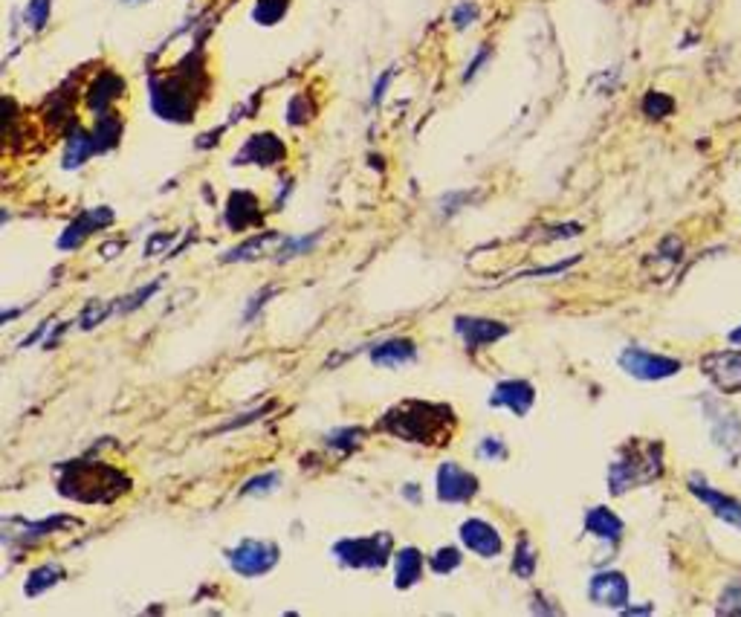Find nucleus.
<instances>
[{
    "label": "nucleus",
    "instance_id": "15",
    "mask_svg": "<svg viewBox=\"0 0 741 617\" xmlns=\"http://www.w3.org/2000/svg\"><path fill=\"white\" fill-rule=\"evenodd\" d=\"M420 571H423V553L417 548H403L394 560V579H397V588H409L420 579Z\"/></svg>",
    "mask_w": 741,
    "mask_h": 617
},
{
    "label": "nucleus",
    "instance_id": "24",
    "mask_svg": "<svg viewBox=\"0 0 741 617\" xmlns=\"http://www.w3.org/2000/svg\"><path fill=\"white\" fill-rule=\"evenodd\" d=\"M49 18V0H32V4L27 6V21L32 23L35 30H41L44 23Z\"/></svg>",
    "mask_w": 741,
    "mask_h": 617
},
{
    "label": "nucleus",
    "instance_id": "27",
    "mask_svg": "<svg viewBox=\"0 0 741 617\" xmlns=\"http://www.w3.org/2000/svg\"><path fill=\"white\" fill-rule=\"evenodd\" d=\"M278 481H281V478H278L276 473H269V476H261V478H252L250 484L243 487V493H269V490H273V487H269V484H278Z\"/></svg>",
    "mask_w": 741,
    "mask_h": 617
},
{
    "label": "nucleus",
    "instance_id": "21",
    "mask_svg": "<svg viewBox=\"0 0 741 617\" xmlns=\"http://www.w3.org/2000/svg\"><path fill=\"white\" fill-rule=\"evenodd\" d=\"M643 110H646V116H652V119H663V116H669L672 110H675V102H672V96L652 90L643 99Z\"/></svg>",
    "mask_w": 741,
    "mask_h": 617
},
{
    "label": "nucleus",
    "instance_id": "10",
    "mask_svg": "<svg viewBox=\"0 0 741 617\" xmlns=\"http://www.w3.org/2000/svg\"><path fill=\"white\" fill-rule=\"evenodd\" d=\"M461 539H464V545L469 551H475L481 553V557H496V553H501V536L496 534V527L487 525V522H481V519H469L461 525Z\"/></svg>",
    "mask_w": 741,
    "mask_h": 617
},
{
    "label": "nucleus",
    "instance_id": "2",
    "mask_svg": "<svg viewBox=\"0 0 741 617\" xmlns=\"http://www.w3.org/2000/svg\"><path fill=\"white\" fill-rule=\"evenodd\" d=\"M663 470L660 464V447L658 443H643V447H632L626 452L623 461L611 467V493L632 490L643 481L658 478Z\"/></svg>",
    "mask_w": 741,
    "mask_h": 617
},
{
    "label": "nucleus",
    "instance_id": "18",
    "mask_svg": "<svg viewBox=\"0 0 741 617\" xmlns=\"http://www.w3.org/2000/svg\"><path fill=\"white\" fill-rule=\"evenodd\" d=\"M110 220H114V215H110L107 209H93V212L84 215L76 227H70V229H67L70 236H67V238H61V246H76V244H79V238H84V236H88V232H93L96 227H105V224H110Z\"/></svg>",
    "mask_w": 741,
    "mask_h": 617
},
{
    "label": "nucleus",
    "instance_id": "8",
    "mask_svg": "<svg viewBox=\"0 0 741 617\" xmlns=\"http://www.w3.org/2000/svg\"><path fill=\"white\" fill-rule=\"evenodd\" d=\"M455 330L461 333V339L466 342L469 351H478L484 345L498 342L501 337H507L510 328L501 322H492V319H475V316H461L455 319Z\"/></svg>",
    "mask_w": 741,
    "mask_h": 617
},
{
    "label": "nucleus",
    "instance_id": "28",
    "mask_svg": "<svg viewBox=\"0 0 741 617\" xmlns=\"http://www.w3.org/2000/svg\"><path fill=\"white\" fill-rule=\"evenodd\" d=\"M487 56H490V49L484 47V49H481V53L475 56V61H473V64H469V70H466V76H464L466 81H469V79H473V76H475V73L481 70V64H484V61H487Z\"/></svg>",
    "mask_w": 741,
    "mask_h": 617
},
{
    "label": "nucleus",
    "instance_id": "4",
    "mask_svg": "<svg viewBox=\"0 0 741 617\" xmlns=\"http://www.w3.org/2000/svg\"><path fill=\"white\" fill-rule=\"evenodd\" d=\"M388 551H391L388 534L351 539V542H339L336 545V553L342 557V562L356 565V569H379V565L388 560Z\"/></svg>",
    "mask_w": 741,
    "mask_h": 617
},
{
    "label": "nucleus",
    "instance_id": "20",
    "mask_svg": "<svg viewBox=\"0 0 741 617\" xmlns=\"http://www.w3.org/2000/svg\"><path fill=\"white\" fill-rule=\"evenodd\" d=\"M533 569H536V553H533V548H530V542H527V536H522L518 539V545H515V560H513V571L518 574V577H533Z\"/></svg>",
    "mask_w": 741,
    "mask_h": 617
},
{
    "label": "nucleus",
    "instance_id": "14",
    "mask_svg": "<svg viewBox=\"0 0 741 617\" xmlns=\"http://www.w3.org/2000/svg\"><path fill=\"white\" fill-rule=\"evenodd\" d=\"M281 142L276 137H252L250 142L243 145V151L238 157V163H246V159H252L258 166H273L281 159Z\"/></svg>",
    "mask_w": 741,
    "mask_h": 617
},
{
    "label": "nucleus",
    "instance_id": "25",
    "mask_svg": "<svg viewBox=\"0 0 741 617\" xmlns=\"http://www.w3.org/2000/svg\"><path fill=\"white\" fill-rule=\"evenodd\" d=\"M475 18H478V6H475V4H469V0H464V4H461L458 9H455V15H452L455 27H458V30L473 27Z\"/></svg>",
    "mask_w": 741,
    "mask_h": 617
},
{
    "label": "nucleus",
    "instance_id": "7",
    "mask_svg": "<svg viewBox=\"0 0 741 617\" xmlns=\"http://www.w3.org/2000/svg\"><path fill=\"white\" fill-rule=\"evenodd\" d=\"M478 493V481L473 473L461 470L458 464H440L438 470V499L440 501H469Z\"/></svg>",
    "mask_w": 741,
    "mask_h": 617
},
{
    "label": "nucleus",
    "instance_id": "3",
    "mask_svg": "<svg viewBox=\"0 0 741 617\" xmlns=\"http://www.w3.org/2000/svg\"><path fill=\"white\" fill-rule=\"evenodd\" d=\"M278 562V548L273 542L246 539L238 548L229 551V565L243 577H261Z\"/></svg>",
    "mask_w": 741,
    "mask_h": 617
},
{
    "label": "nucleus",
    "instance_id": "1",
    "mask_svg": "<svg viewBox=\"0 0 741 617\" xmlns=\"http://www.w3.org/2000/svg\"><path fill=\"white\" fill-rule=\"evenodd\" d=\"M447 415V409L440 406H429V403H405L400 409L388 412L386 426L400 435L405 441H423V443H447V432L440 429L443 421H452V417H440Z\"/></svg>",
    "mask_w": 741,
    "mask_h": 617
},
{
    "label": "nucleus",
    "instance_id": "16",
    "mask_svg": "<svg viewBox=\"0 0 741 617\" xmlns=\"http://www.w3.org/2000/svg\"><path fill=\"white\" fill-rule=\"evenodd\" d=\"M585 527H588V534H594L600 539H609V542H617L623 534V522H620V516H614L609 508H594L588 513V519H585Z\"/></svg>",
    "mask_w": 741,
    "mask_h": 617
},
{
    "label": "nucleus",
    "instance_id": "5",
    "mask_svg": "<svg viewBox=\"0 0 741 617\" xmlns=\"http://www.w3.org/2000/svg\"><path fill=\"white\" fill-rule=\"evenodd\" d=\"M620 365L623 372H628L637 380H663L681 372V363L672 360V356H660L643 348H626L620 354Z\"/></svg>",
    "mask_w": 741,
    "mask_h": 617
},
{
    "label": "nucleus",
    "instance_id": "12",
    "mask_svg": "<svg viewBox=\"0 0 741 617\" xmlns=\"http://www.w3.org/2000/svg\"><path fill=\"white\" fill-rule=\"evenodd\" d=\"M536 400V391L530 382L524 380H510V382H501V386L492 391V406H507L513 415H527V409L533 406Z\"/></svg>",
    "mask_w": 741,
    "mask_h": 617
},
{
    "label": "nucleus",
    "instance_id": "23",
    "mask_svg": "<svg viewBox=\"0 0 741 617\" xmlns=\"http://www.w3.org/2000/svg\"><path fill=\"white\" fill-rule=\"evenodd\" d=\"M719 614H741V583H730L719 600Z\"/></svg>",
    "mask_w": 741,
    "mask_h": 617
},
{
    "label": "nucleus",
    "instance_id": "22",
    "mask_svg": "<svg viewBox=\"0 0 741 617\" xmlns=\"http://www.w3.org/2000/svg\"><path fill=\"white\" fill-rule=\"evenodd\" d=\"M458 565H461V551H455V548H443L431 557V569L438 574H449L458 569Z\"/></svg>",
    "mask_w": 741,
    "mask_h": 617
},
{
    "label": "nucleus",
    "instance_id": "6",
    "mask_svg": "<svg viewBox=\"0 0 741 617\" xmlns=\"http://www.w3.org/2000/svg\"><path fill=\"white\" fill-rule=\"evenodd\" d=\"M701 368L719 391H741V351H712L701 360Z\"/></svg>",
    "mask_w": 741,
    "mask_h": 617
},
{
    "label": "nucleus",
    "instance_id": "13",
    "mask_svg": "<svg viewBox=\"0 0 741 617\" xmlns=\"http://www.w3.org/2000/svg\"><path fill=\"white\" fill-rule=\"evenodd\" d=\"M414 356H417V348L409 339H388L370 351V360L377 365H386V368H397L403 363H412Z\"/></svg>",
    "mask_w": 741,
    "mask_h": 617
},
{
    "label": "nucleus",
    "instance_id": "26",
    "mask_svg": "<svg viewBox=\"0 0 741 617\" xmlns=\"http://www.w3.org/2000/svg\"><path fill=\"white\" fill-rule=\"evenodd\" d=\"M481 455H484L487 461H496V458H504L507 455V450L501 447V441L498 438H484V443H481Z\"/></svg>",
    "mask_w": 741,
    "mask_h": 617
},
{
    "label": "nucleus",
    "instance_id": "11",
    "mask_svg": "<svg viewBox=\"0 0 741 617\" xmlns=\"http://www.w3.org/2000/svg\"><path fill=\"white\" fill-rule=\"evenodd\" d=\"M591 600L600 606L623 609L628 603V583L623 574H597L591 579Z\"/></svg>",
    "mask_w": 741,
    "mask_h": 617
},
{
    "label": "nucleus",
    "instance_id": "9",
    "mask_svg": "<svg viewBox=\"0 0 741 617\" xmlns=\"http://www.w3.org/2000/svg\"><path fill=\"white\" fill-rule=\"evenodd\" d=\"M689 490H693L703 504H710V510L719 516L721 522L733 525V527H741V501L724 496V493H719V490H712L710 484H703L701 476L689 478Z\"/></svg>",
    "mask_w": 741,
    "mask_h": 617
},
{
    "label": "nucleus",
    "instance_id": "29",
    "mask_svg": "<svg viewBox=\"0 0 741 617\" xmlns=\"http://www.w3.org/2000/svg\"><path fill=\"white\" fill-rule=\"evenodd\" d=\"M730 342H733V345H741V328L730 330Z\"/></svg>",
    "mask_w": 741,
    "mask_h": 617
},
{
    "label": "nucleus",
    "instance_id": "19",
    "mask_svg": "<svg viewBox=\"0 0 741 617\" xmlns=\"http://www.w3.org/2000/svg\"><path fill=\"white\" fill-rule=\"evenodd\" d=\"M715 417H719V429H715V438H719V441H715V443H721V447H730V443H733V447H741V426H738L736 417L733 415H724V412L715 415Z\"/></svg>",
    "mask_w": 741,
    "mask_h": 617
},
{
    "label": "nucleus",
    "instance_id": "17",
    "mask_svg": "<svg viewBox=\"0 0 741 617\" xmlns=\"http://www.w3.org/2000/svg\"><path fill=\"white\" fill-rule=\"evenodd\" d=\"M96 151H98V145H96V137H93V133L72 131V133H70V140H67L64 166H67V168H79V166L84 163V159H90Z\"/></svg>",
    "mask_w": 741,
    "mask_h": 617
}]
</instances>
